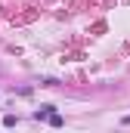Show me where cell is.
Segmentation results:
<instances>
[{"mask_svg": "<svg viewBox=\"0 0 130 133\" xmlns=\"http://www.w3.org/2000/svg\"><path fill=\"white\" fill-rule=\"evenodd\" d=\"M124 124H130V115H127V118H124Z\"/></svg>", "mask_w": 130, "mask_h": 133, "instance_id": "6da1fadb", "label": "cell"}]
</instances>
